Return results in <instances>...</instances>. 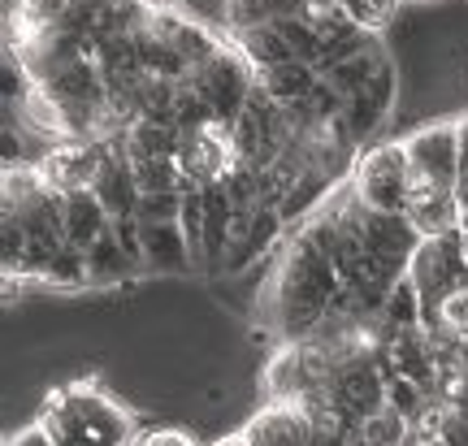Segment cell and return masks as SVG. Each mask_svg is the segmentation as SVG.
I'll use <instances>...</instances> for the list:
<instances>
[{
  "label": "cell",
  "mask_w": 468,
  "mask_h": 446,
  "mask_svg": "<svg viewBox=\"0 0 468 446\" xmlns=\"http://www.w3.org/2000/svg\"><path fill=\"white\" fill-rule=\"evenodd\" d=\"M44 425L57 446H134V416L96 381H74L52 390L44 403Z\"/></svg>",
  "instance_id": "6da1fadb"
},
{
  "label": "cell",
  "mask_w": 468,
  "mask_h": 446,
  "mask_svg": "<svg viewBox=\"0 0 468 446\" xmlns=\"http://www.w3.org/2000/svg\"><path fill=\"white\" fill-rule=\"evenodd\" d=\"M351 196L368 213H403L412 196V165L403 143H378L360 152L351 165Z\"/></svg>",
  "instance_id": "7a4b0ae2"
},
{
  "label": "cell",
  "mask_w": 468,
  "mask_h": 446,
  "mask_svg": "<svg viewBox=\"0 0 468 446\" xmlns=\"http://www.w3.org/2000/svg\"><path fill=\"white\" fill-rule=\"evenodd\" d=\"M408 278H412V286L420 291V303H425V330H434L442 299L468 281L464 256H460V234H452V239H420L417 256L408 265Z\"/></svg>",
  "instance_id": "3957f363"
},
{
  "label": "cell",
  "mask_w": 468,
  "mask_h": 446,
  "mask_svg": "<svg viewBox=\"0 0 468 446\" xmlns=\"http://www.w3.org/2000/svg\"><path fill=\"white\" fill-rule=\"evenodd\" d=\"M183 83L196 87V91L213 104L218 122H226V126H230L234 117L243 113L248 96L256 91V69L248 66V57H243L239 48H221L213 61H204V66L191 69Z\"/></svg>",
  "instance_id": "277c9868"
},
{
  "label": "cell",
  "mask_w": 468,
  "mask_h": 446,
  "mask_svg": "<svg viewBox=\"0 0 468 446\" xmlns=\"http://www.w3.org/2000/svg\"><path fill=\"white\" fill-rule=\"evenodd\" d=\"M412 186H455L460 182V122H430L403 139Z\"/></svg>",
  "instance_id": "5b68a950"
},
{
  "label": "cell",
  "mask_w": 468,
  "mask_h": 446,
  "mask_svg": "<svg viewBox=\"0 0 468 446\" xmlns=\"http://www.w3.org/2000/svg\"><path fill=\"white\" fill-rule=\"evenodd\" d=\"M360 226H365V248H368L373 269H378L386 281H399L420 248L417 226L403 213H368V208L360 213Z\"/></svg>",
  "instance_id": "8992f818"
},
{
  "label": "cell",
  "mask_w": 468,
  "mask_h": 446,
  "mask_svg": "<svg viewBox=\"0 0 468 446\" xmlns=\"http://www.w3.org/2000/svg\"><path fill=\"white\" fill-rule=\"evenodd\" d=\"M104 156H109V143H83V139L79 143H57L35 161V174H39L44 186L69 196V191H83V186L96 182Z\"/></svg>",
  "instance_id": "52a82bcc"
},
{
  "label": "cell",
  "mask_w": 468,
  "mask_h": 446,
  "mask_svg": "<svg viewBox=\"0 0 468 446\" xmlns=\"http://www.w3.org/2000/svg\"><path fill=\"white\" fill-rule=\"evenodd\" d=\"M239 433L248 446H313L317 420L300 403H265L261 412L248 416V425Z\"/></svg>",
  "instance_id": "ba28073f"
},
{
  "label": "cell",
  "mask_w": 468,
  "mask_h": 446,
  "mask_svg": "<svg viewBox=\"0 0 468 446\" xmlns=\"http://www.w3.org/2000/svg\"><path fill=\"white\" fill-rule=\"evenodd\" d=\"M403 217L417 226L420 239H452V234H460L464 204L455 196V186H412Z\"/></svg>",
  "instance_id": "9c48e42d"
},
{
  "label": "cell",
  "mask_w": 468,
  "mask_h": 446,
  "mask_svg": "<svg viewBox=\"0 0 468 446\" xmlns=\"http://www.w3.org/2000/svg\"><path fill=\"white\" fill-rule=\"evenodd\" d=\"M61 221H66V243L74 251L96 248L104 234L113 230V217H109V208L101 204V196L91 186L61 196Z\"/></svg>",
  "instance_id": "30bf717a"
},
{
  "label": "cell",
  "mask_w": 468,
  "mask_h": 446,
  "mask_svg": "<svg viewBox=\"0 0 468 446\" xmlns=\"http://www.w3.org/2000/svg\"><path fill=\"white\" fill-rule=\"evenodd\" d=\"M91 191L101 196V204L109 208V217H134L139 213V182H134V165L122 143H109V156H104L101 174L91 182Z\"/></svg>",
  "instance_id": "8fae6325"
},
{
  "label": "cell",
  "mask_w": 468,
  "mask_h": 446,
  "mask_svg": "<svg viewBox=\"0 0 468 446\" xmlns=\"http://www.w3.org/2000/svg\"><path fill=\"white\" fill-rule=\"evenodd\" d=\"M113 143H122L131 161H148V156H178V148H183V131L174 126V117L144 113V117H134L131 131L122 134V139H113Z\"/></svg>",
  "instance_id": "7c38bea8"
},
{
  "label": "cell",
  "mask_w": 468,
  "mask_h": 446,
  "mask_svg": "<svg viewBox=\"0 0 468 446\" xmlns=\"http://www.w3.org/2000/svg\"><path fill=\"white\" fill-rule=\"evenodd\" d=\"M256 83L265 87V96L273 100V104L291 109V104H303V100H308V91L321 83V74L308 66V61H291V66H278V69L256 74Z\"/></svg>",
  "instance_id": "4fadbf2b"
},
{
  "label": "cell",
  "mask_w": 468,
  "mask_h": 446,
  "mask_svg": "<svg viewBox=\"0 0 468 446\" xmlns=\"http://www.w3.org/2000/svg\"><path fill=\"white\" fill-rule=\"evenodd\" d=\"M239 52L248 57V66L256 74H265V69H278V66H291V61H300L295 48L282 39V31L269 22V27H251V31H239Z\"/></svg>",
  "instance_id": "5bb4252c"
},
{
  "label": "cell",
  "mask_w": 468,
  "mask_h": 446,
  "mask_svg": "<svg viewBox=\"0 0 468 446\" xmlns=\"http://www.w3.org/2000/svg\"><path fill=\"white\" fill-rule=\"evenodd\" d=\"M308 0H226V22L230 31H251V27H269L282 17H303Z\"/></svg>",
  "instance_id": "9a60e30c"
},
{
  "label": "cell",
  "mask_w": 468,
  "mask_h": 446,
  "mask_svg": "<svg viewBox=\"0 0 468 446\" xmlns=\"http://www.w3.org/2000/svg\"><path fill=\"white\" fill-rule=\"evenodd\" d=\"M408 442H412V425L399 412H390V408L365 416L347 433V446H408Z\"/></svg>",
  "instance_id": "2e32d148"
},
{
  "label": "cell",
  "mask_w": 468,
  "mask_h": 446,
  "mask_svg": "<svg viewBox=\"0 0 468 446\" xmlns=\"http://www.w3.org/2000/svg\"><path fill=\"white\" fill-rule=\"evenodd\" d=\"M382 321H386V330L390 334L425 330V303H420V291L412 286L408 273L390 286V295H386V303H382Z\"/></svg>",
  "instance_id": "e0dca14e"
},
{
  "label": "cell",
  "mask_w": 468,
  "mask_h": 446,
  "mask_svg": "<svg viewBox=\"0 0 468 446\" xmlns=\"http://www.w3.org/2000/svg\"><path fill=\"white\" fill-rule=\"evenodd\" d=\"M430 403H434V395H430L420 381L403 377V373H386V408H390V412H399L408 425H412Z\"/></svg>",
  "instance_id": "ac0fdd59"
},
{
  "label": "cell",
  "mask_w": 468,
  "mask_h": 446,
  "mask_svg": "<svg viewBox=\"0 0 468 446\" xmlns=\"http://www.w3.org/2000/svg\"><path fill=\"white\" fill-rule=\"evenodd\" d=\"M69 9H74V0H22L17 5V14L27 17L31 27H39V31H61Z\"/></svg>",
  "instance_id": "d6986e66"
},
{
  "label": "cell",
  "mask_w": 468,
  "mask_h": 446,
  "mask_svg": "<svg viewBox=\"0 0 468 446\" xmlns=\"http://www.w3.org/2000/svg\"><path fill=\"white\" fill-rule=\"evenodd\" d=\"M438 330L455 334V338H468V281L455 286L452 295L442 299V308H438Z\"/></svg>",
  "instance_id": "ffe728a7"
},
{
  "label": "cell",
  "mask_w": 468,
  "mask_h": 446,
  "mask_svg": "<svg viewBox=\"0 0 468 446\" xmlns=\"http://www.w3.org/2000/svg\"><path fill=\"white\" fill-rule=\"evenodd\" d=\"M139 221H178L183 217V191H161V196L139 199Z\"/></svg>",
  "instance_id": "44dd1931"
},
{
  "label": "cell",
  "mask_w": 468,
  "mask_h": 446,
  "mask_svg": "<svg viewBox=\"0 0 468 446\" xmlns=\"http://www.w3.org/2000/svg\"><path fill=\"white\" fill-rule=\"evenodd\" d=\"M5 446H57V438H52V430L44 420H31V425H22V430L9 433Z\"/></svg>",
  "instance_id": "7402d4cb"
},
{
  "label": "cell",
  "mask_w": 468,
  "mask_h": 446,
  "mask_svg": "<svg viewBox=\"0 0 468 446\" xmlns=\"http://www.w3.org/2000/svg\"><path fill=\"white\" fill-rule=\"evenodd\" d=\"M447 408V403H442ZM447 446H468V412H455V408H447L442 412V433H438Z\"/></svg>",
  "instance_id": "603a6c76"
},
{
  "label": "cell",
  "mask_w": 468,
  "mask_h": 446,
  "mask_svg": "<svg viewBox=\"0 0 468 446\" xmlns=\"http://www.w3.org/2000/svg\"><path fill=\"white\" fill-rule=\"evenodd\" d=\"M134 446H200L196 438L186 430H178V425H169V430H148V433H139V442Z\"/></svg>",
  "instance_id": "cb8c5ba5"
},
{
  "label": "cell",
  "mask_w": 468,
  "mask_h": 446,
  "mask_svg": "<svg viewBox=\"0 0 468 446\" xmlns=\"http://www.w3.org/2000/svg\"><path fill=\"white\" fill-rule=\"evenodd\" d=\"M455 196H460V204L468 208V152L460 156V182H455Z\"/></svg>",
  "instance_id": "d4e9b609"
},
{
  "label": "cell",
  "mask_w": 468,
  "mask_h": 446,
  "mask_svg": "<svg viewBox=\"0 0 468 446\" xmlns=\"http://www.w3.org/2000/svg\"><path fill=\"white\" fill-rule=\"evenodd\" d=\"M460 256H464V269H468V234H460Z\"/></svg>",
  "instance_id": "484cf974"
},
{
  "label": "cell",
  "mask_w": 468,
  "mask_h": 446,
  "mask_svg": "<svg viewBox=\"0 0 468 446\" xmlns=\"http://www.w3.org/2000/svg\"><path fill=\"white\" fill-rule=\"evenodd\" d=\"M460 234H468V208H464V217H460Z\"/></svg>",
  "instance_id": "4316f807"
},
{
  "label": "cell",
  "mask_w": 468,
  "mask_h": 446,
  "mask_svg": "<svg viewBox=\"0 0 468 446\" xmlns=\"http://www.w3.org/2000/svg\"><path fill=\"white\" fill-rule=\"evenodd\" d=\"M403 5H438V0H403Z\"/></svg>",
  "instance_id": "83f0119b"
},
{
  "label": "cell",
  "mask_w": 468,
  "mask_h": 446,
  "mask_svg": "<svg viewBox=\"0 0 468 446\" xmlns=\"http://www.w3.org/2000/svg\"><path fill=\"white\" fill-rule=\"evenodd\" d=\"M425 446H447V442H442V438H434V442H425Z\"/></svg>",
  "instance_id": "f1b7e54d"
},
{
  "label": "cell",
  "mask_w": 468,
  "mask_h": 446,
  "mask_svg": "<svg viewBox=\"0 0 468 446\" xmlns=\"http://www.w3.org/2000/svg\"><path fill=\"white\" fill-rule=\"evenodd\" d=\"M343 5H347V0H343Z\"/></svg>",
  "instance_id": "f546056e"
}]
</instances>
